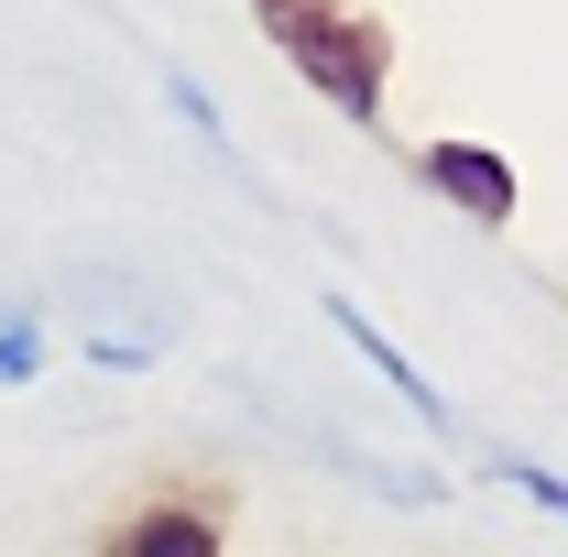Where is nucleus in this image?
Instances as JSON below:
<instances>
[{
    "mask_svg": "<svg viewBox=\"0 0 568 557\" xmlns=\"http://www.w3.org/2000/svg\"><path fill=\"white\" fill-rule=\"evenodd\" d=\"M252 22H263V44H274L284 67L306 77L339 121H383V88H394V33H383V11L372 0H241Z\"/></svg>",
    "mask_w": 568,
    "mask_h": 557,
    "instance_id": "f257e3e1",
    "label": "nucleus"
},
{
    "mask_svg": "<svg viewBox=\"0 0 568 557\" xmlns=\"http://www.w3.org/2000/svg\"><path fill=\"white\" fill-rule=\"evenodd\" d=\"M88 557H230V492L219 482H153L132 514L99 525Z\"/></svg>",
    "mask_w": 568,
    "mask_h": 557,
    "instance_id": "f03ea898",
    "label": "nucleus"
},
{
    "mask_svg": "<svg viewBox=\"0 0 568 557\" xmlns=\"http://www.w3.org/2000/svg\"><path fill=\"white\" fill-rule=\"evenodd\" d=\"M416 186L448 198L470 230H514V209H525V186H514V164L493 142H416Z\"/></svg>",
    "mask_w": 568,
    "mask_h": 557,
    "instance_id": "7ed1b4c3",
    "label": "nucleus"
},
{
    "mask_svg": "<svg viewBox=\"0 0 568 557\" xmlns=\"http://www.w3.org/2000/svg\"><path fill=\"white\" fill-rule=\"evenodd\" d=\"M328 328H339V340H351V350H361V361H372V372H383V383H394V394H405V405H416L426 426H448V405H437V383H426L416 361H405V350H394V340H383V328H372V317H361L351 295H328Z\"/></svg>",
    "mask_w": 568,
    "mask_h": 557,
    "instance_id": "20e7f679",
    "label": "nucleus"
},
{
    "mask_svg": "<svg viewBox=\"0 0 568 557\" xmlns=\"http://www.w3.org/2000/svg\"><path fill=\"white\" fill-rule=\"evenodd\" d=\"M33 372H44V317H33V306H11V317H0V394H11V383H33Z\"/></svg>",
    "mask_w": 568,
    "mask_h": 557,
    "instance_id": "39448f33",
    "label": "nucleus"
},
{
    "mask_svg": "<svg viewBox=\"0 0 568 557\" xmlns=\"http://www.w3.org/2000/svg\"><path fill=\"white\" fill-rule=\"evenodd\" d=\"M493 470H503L514 492H525L536 514H568V470H547V459H525V448H493Z\"/></svg>",
    "mask_w": 568,
    "mask_h": 557,
    "instance_id": "423d86ee",
    "label": "nucleus"
},
{
    "mask_svg": "<svg viewBox=\"0 0 568 557\" xmlns=\"http://www.w3.org/2000/svg\"><path fill=\"white\" fill-rule=\"evenodd\" d=\"M164 99L186 110V132L209 142V153H230V121H219V99H209V88H197V77H186V67H164Z\"/></svg>",
    "mask_w": 568,
    "mask_h": 557,
    "instance_id": "0eeeda50",
    "label": "nucleus"
}]
</instances>
